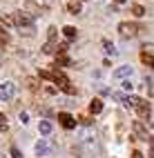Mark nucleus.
I'll list each match as a JSON object with an SVG mask.
<instances>
[{"label":"nucleus","mask_w":154,"mask_h":158,"mask_svg":"<svg viewBox=\"0 0 154 158\" xmlns=\"http://www.w3.org/2000/svg\"><path fill=\"white\" fill-rule=\"evenodd\" d=\"M2 23H7V25H16V27L20 29V34H23V36L34 34V23H32V18H29L27 14H23V11H16L14 16H2Z\"/></svg>","instance_id":"obj_1"},{"label":"nucleus","mask_w":154,"mask_h":158,"mask_svg":"<svg viewBox=\"0 0 154 158\" xmlns=\"http://www.w3.org/2000/svg\"><path fill=\"white\" fill-rule=\"evenodd\" d=\"M40 76L43 78H49L54 85H58V89H63V91H67V94H76V89L69 85V80H67V76L63 71H58V69H51V71H40Z\"/></svg>","instance_id":"obj_2"},{"label":"nucleus","mask_w":154,"mask_h":158,"mask_svg":"<svg viewBox=\"0 0 154 158\" xmlns=\"http://www.w3.org/2000/svg\"><path fill=\"white\" fill-rule=\"evenodd\" d=\"M132 107L136 109V114L141 116L143 120H148V118H150V114H152V109H150V102H148L145 98H132Z\"/></svg>","instance_id":"obj_3"},{"label":"nucleus","mask_w":154,"mask_h":158,"mask_svg":"<svg viewBox=\"0 0 154 158\" xmlns=\"http://www.w3.org/2000/svg\"><path fill=\"white\" fill-rule=\"evenodd\" d=\"M139 31H141V27L136 23H121L118 25L121 38H134V36H139Z\"/></svg>","instance_id":"obj_4"},{"label":"nucleus","mask_w":154,"mask_h":158,"mask_svg":"<svg viewBox=\"0 0 154 158\" xmlns=\"http://www.w3.org/2000/svg\"><path fill=\"white\" fill-rule=\"evenodd\" d=\"M14 94H16V85H14V82L7 80V82L0 85V100H11Z\"/></svg>","instance_id":"obj_5"},{"label":"nucleus","mask_w":154,"mask_h":158,"mask_svg":"<svg viewBox=\"0 0 154 158\" xmlns=\"http://www.w3.org/2000/svg\"><path fill=\"white\" fill-rule=\"evenodd\" d=\"M132 73H134V67H130V65H123V67H116L114 69V80H121V78H130Z\"/></svg>","instance_id":"obj_6"},{"label":"nucleus","mask_w":154,"mask_h":158,"mask_svg":"<svg viewBox=\"0 0 154 158\" xmlns=\"http://www.w3.org/2000/svg\"><path fill=\"white\" fill-rule=\"evenodd\" d=\"M58 120H60V125H63L65 129H74V127H76V120L71 118L67 111H60V114H58Z\"/></svg>","instance_id":"obj_7"},{"label":"nucleus","mask_w":154,"mask_h":158,"mask_svg":"<svg viewBox=\"0 0 154 158\" xmlns=\"http://www.w3.org/2000/svg\"><path fill=\"white\" fill-rule=\"evenodd\" d=\"M36 154H38V156H45V154H49V143H47L45 138H40V140L36 143Z\"/></svg>","instance_id":"obj_8"},{"label":"nucleus","mask_w":154,"mask_h":158,"mask_svg":"<svg viewBox=\"0 0 154 158\" xmlns=\"http://www.w3.org/2000/svg\"><path fill=\"white\" fill-rule=\"evenodd\" d=\"M89 111H92V114H101V111H103V100H101V98H94V100L89 102Z\"/></svg>","instance_id":"obj_9"},{"label":"nucleus","mask_w":154,"mask_h":158,"mask_svg":"<svg viewBox=\"0 0 154 158\" xmlns=\"http://www.w3.org/2000/svg\"><path fill=\"white\" fill-rule=\"evenodd\" d=\"M141 62L145 67H154V56L150 54V51H143V54H141Z\"/></svg>","instance_id":"obj_10"},{"label":"nucleus","mask_w":154,"mask_h":158,"mask_svg":"<svg viewBox=\"0 0 154 158\" xmlns=\"http://www.w3.org/2000/svg\"><path fill=\"white\" fill-rule=\"evenodd\" d=\"M38 129H40V134H43V136H49V134H51V123H49V120H40Z\"/></svg>","instance_id":"obj_11"},{"label":"nucleus","mask_w":154,"mask_h":158,"mask_svg":"<svg viewBox=\"0 0 154 158\" xmlns=\"http://www.w3.org/2000/svg\"><path fill=\"white\" fill-rule=\"evenodd\" d=\"M114 98H116L118 102H123L125 107H132V98H127L125 94H121V91H118V94H114Z\"/></svg>","instance_id":"obj_12"},{"label":"nucleus","mask_w":154,"mask_h":158,"mask_svg":"<svg viewBox=\"0 0 154 158\" xmlns=\"http://www.w3.org/2000/svg\"><path fill=\"white\" fill-rule=\"evenodd\" d=\"M63 34H65V38H76V27H69V25H65L63 27Z\"/></svg>","instance_id":"obj_13"},{"label":"nucleus","mask_w":154,"mask_h":158,"mask_svg":"<svg viewBox=\"0 0 154 158\" xmlns=\"http://www.w3.org/2000/svg\"><path fill=\"white\" fill-rule=\"evenodd\" d=\"M9 40H11V38H9V34H7L2 27H0V47H7V45H9Z\"/></svg>","instance_id":"obj_14"},{"label":"nucleus","mask_w":154,"mask_h":158,"mask_svg":"<svg viewBox=\"0 0 154 158\" xmlns=\"http://www.w3.org/2000/svg\"><path fill=\"white\" fill-rule=\"evenodd\" d=\"M103 47H105V54L107 56H116V49H114V45H112L109 40H103Z\"/></svg>","instance_id":"obj_15"},{"label":"nucleus","mask_w":154,"mask_h":158,"mask_svg":"<svg viewBox=\"0 0 154 158\" xmlns=\"http://www.w3.org/2000/svg\"><path fill=\"white\" fill-rule=\"evenodd\" d=\"M132 14H134V16H143V14H145V7H141V5H134V7H132Z\"/></svg>","instance_id":"obj_16"},{"label":"nucleus","mask_w":154,"mask_h":158,"mask_svg":"<svg viewBox=\"0 0 154 158\" xmlns=\"http://www.w3.org/2000/svg\"><path fill=\"white\" fill-rule=\"evenodd\" d=\"M54 40H56V29L49 27V31H47V43H54Z\"/></svg>","instance_id":"obj_17"},{"label":"nucleus","mask_w":154,"mask_h":158,"mask_svg":"<svg viewBox=\"0 0 154 158\" xmlns=\"http://www.w3.org/2000/svg\"><path fill=\"white\" fill-rule=\"evenodd\" d=\"M121 85H123V89H125V91H132V89H134V82H132V80H123Z\"/></svg>","instance_id":"obj_18"},{"label":"nucleus","mask_w":154,"mask_h":158,"mask_svg":"<svg viewBox=\"0 0 154 158\" xmlns=\"http://www.w3.org/2000/svg\"><path fill=\"white\" fill-rule=\"evenodd\" d=\"M67 7H69V11H71V14H78V11H80V7H78V2H69Z\"/></svg>","instance_id":"obj_19"},{"label":"nucleus","mask_w":154,"mask_h":158,"mask_svg":"<svg viewBox=\"0 0 154 158\" xmlns=\"http://www.w3.org/2000/svg\"><path fill=\"white\" fill-rule=\"evenodd\" d=\"M43 51H45V54H54V51H56V47L51 45V43H47V45L43 47Z\"/></svg>","instance_id":"obj_20"},{"label":"nucleus","mask_w":154,"mask_h":158,"mask_svg":"<svg viewBox=\"0 0 154 158\" xmlns=\"http://www.w3.org/2000/svg\"><path fill=\"white\" fill-rule=\"evenodd\" d=\"M20 123H25V125L29 123V114H27V111H23V114H20Z\"/></svg>","instance_id":"obj_21"},{"label":"nucleus","mask_w":154,"mask_h":158,"mask_svg":"<svg viewBox=\"0 0 154 158\" xmlns=\"http://www.w3.org/2000/svg\"><path fill=\"white\" fill-rule=\"evenodd\" d=\"M78 123H83V125H92V118H85V116H80Z\"/></svg>","instance_id":"obj_22"},{"label":"nucleus","mask_w":154,"mask_h":158,"mask_svg":"<svg viewBox=\"0 0 154 158\" xmlns=\"http://www.w3.org/2000/svg\"><path fill=\"white\" fill-rule=\"evenodd\" d=\"M11 156H14V158H23V156H20V152L16 149V147H11Z\"/></svg>","instance_id":"obj_23"},{"label":"nucleus","mask_w":154,"mask_h":158,"mask_svg":"<svg viewBox=\"0 0 154 158\" xmlns=\"http://www.w3.org/2000/svg\"><path fill=\"white\" fill-rule=\"evenodd\" d=\"M132 158H143V154H141V152H134V154H132Z\"/></svg>","instance_id":"obj_24"},{"label":"nucleus","mask_w":154,"mask_h":158,"mask_svg":"<svg viewBox=\"0 0 154 158\" xmlns=\"http://www.w3.org/2000/svg\"><path fill=\"white\" fill-rule=\"evenodd\" d=\"M5 120H7V118H5V114H0V125H2Z\"/></svg>","instance_id":"obj_25"},{"label":"nucleus","mask_w":154,"mask_h":158,"mask_svg":"<svg viewBox=\"0 0 154 158\" xmlns=\"http://www.w3.org/2000/svg\"><path fill=\"white\" fill-rule=\"evenodd\" d=\"M116 2H121V5H123V2H125V0H116Z\"/></svg>","instance_id":"obj_26"}]
</instances>
